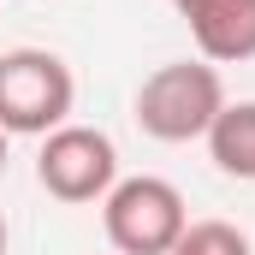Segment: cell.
Here are the masks:
<instances>
[{
    "label": "cell",
    "instance_id": "obj_5",
    "mask_svg": "<svg viewBox=\"0 0 255 255\" xmlns=\"http://www.w3.org/2000/svg\"><path fill=\"white\" fill-rule=\"evenodd\" d=\"M178 12L208 65L255 60V0H178Z\"/></svg>",
    "mask_w": 255,
    "mask_h": 255
},
{
    "label": "cell",
    "instance_id": "obj_9",
    "mask_svg": "<svg viewBox=\"0 0 255 255\" xmlns=\"http://www.w3.org/2000/svg\"><path fill=\"white\" fill-rule=\"evenodd\" d=\"M0 255H6V220H0Z\"/></svg>",
    "mask_w": 255,
    "mask_h": 255
},
{
    "label": "cell",
    "instance_id": "obj_8",
    "mask_svg": "<svg viewBox=\"0 0 255 255\" xmlns=\"http://www.w3.org/2000/svg\"><path fill=\"white\" fill-rule=\"evenodd\" d=\"M0 172H6V130H0Z\"/></svg>",
    "mask_w": 255,
    "mask_h": 255
},
{
    "label": "cell",
    "instance_id": "obj_2",
    "mask_svg": "<svg viewBox=\"0 0 255 255\" xmlns=\"http://www.w3.org/2000/svg\"><path fill=\"white\" fill-rule=\"evenodd\" d=\"M77 77L54 48H6L0 54V130L6 136H48L71 125Z\"/></svg>",
    "mask_w": 255,
    "mask_h": 255
},
{
    "label": "cell",
    "instance_id": "obj_3",
    "mask_svg": "<svg viewBox=\"0 0 255 255\" xmlns=\"http://www.w3.org/2000/svg\"><path fill=\"white\" fill-rule=\"evenodd\" d=\"M101 226H107V244L119 255H172L190 214H184L178 184H166L154 172H136V178H119L101 196Z\"/></svg>",
    "mask_w": 255,
    "mask_h": 255
},
{
    "label": "cell",
    "instance_id": "obj_6",
    "mask_svg": "<svg viewBox=\"0 0 255 255\" xmlns=\"http://www.w3.org/2000/svg\"><path fill=\"white\" fill-rule=\"evenodd\" d=\"M208 154L226 178L255 184V101H226L220 119L208 125Z\"/></svg>",
    "mask_w": 255,
    "mask_h": 255
},
{
    "label": "cell",
    "instance_id": "obj_7",
    "mask_svg": "<svg viewBox=\"0 0 255 255\" xmlns=\"http://www.w3.org/2000/svg\"><path fill=\"white\" fill-rule=\"evenodd\" d=\"M172 255H250V238L232 220H190L184 238L172 244Z\"/></svg>",
    "mask_w": 255,
    "mask_h": 255
},
{
    "label": "cell",
    "instance_id": "obj_1",
    "mask_svg": "<svg viewBox=\"0 0 255 255\" xmlns=\"http://www.w3.org/2000/svg\"><path fill=\"white\" fill-rule=\"evenodd\" d=\"M226 107V83L208 60H172L154 65L136 89V130L154 142H196Z\"/></svg>",
    "mask_w": 255,
    "mask_h": 255
},
{
    "label": "cell",
    "instance_id": "obj_4",
    "mask_svg": "<svg viewBox=\"0 0 255 255\" xmlns=\"http://www.w3.org/2000/svg\"><path fill=\"white\" fill-rule=\"evenodd\" d=\"M36 184L54 196V202H101V196L119 184V148L113 136L95 125H60L42 136V154H36Z\"/></svg>",
    "mask_w": 255,
    "mask_h": 255
}]
</instances>
